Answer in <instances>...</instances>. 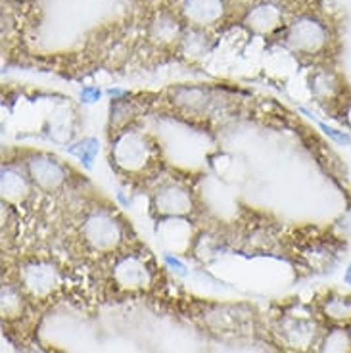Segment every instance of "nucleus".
Masks as SVG:
<instances>
[{
    "label": "nucleus",
    "instance_id": "11",
    "mask_svg": "<svg viewBox=\"0 0 351 353\" xmlns=\"http://www.w3.org/2000/svg\"><path fill=\"white\" fill-rule=\"evenodd\" d=\"M343 283L351 286V263L348 265V269H345V274H343Z\"/></svg>",
    "mask_w": 351,
    "mask_h": 353
},
{
    "label": "nucleus",
    "instance_id": "4",
    "mask_svg": "<svg viewBox=\"0 0 351 353\" xmlns=\"http://www.w3.org/2000/svg\"><path fill=\"white\" fill-rule=\"evenodd\" d=\"M112 165L127 179H142L159 171V148L141 131H123L112 146Z\"/></svg>",
    "mask_w": 351,
    "mask_h": 353
},
{
    "label": "nucleus",
    "instance_id": "8",
    "mask_svg": "<svg viewBox=\"0 0 351 353\" xmlns=\"http://www.w3.org/2000/svg\"><path fill=\"white\" fill-rule=\"evenodd\" d=\"M68 171L63 163L54 158H31L26 161V173L35 188L43 192H56L68 185Z\"/></svg>",
    "mask_w": 351,
    "mask_h": 353
},
{
    "label": "nucleus",
    "instance_id": "10",
    "mask_svg": "<svg viewBox=\"0 0 351 353\" xmlns=\"http://www.w3.org/2000/svg\"><path fill=\"white\" fill-rule=\"evenodd\" d=\"M332 117L336 119V121H340L348 131H351V97L348 98V100H345V102H343L342 106L338 108L336 112H334Z\"/></svg>",
    "mask_w": 351,
    "mask_h": 353
},
{
    "label": "nucleus",
    "instance_id": "12",
    "mask_svg": "<svg viewBox=\"0 0 351 353\" xmlns=\"http://www.w3.org/2000/svg\"><path fill=\"white\" fill-rule=\"evenodd\" d=\"M348 334H350V340H351V327L348 328Z\"/></svg>",
    "mask_w": 351,
    "mask_h": 353
},
{
    "label": "nucleus",
    "instance_id": "3",
    "mask_svg": "<svg viewBox=\"0 0 351 353\" xmlns=\"http://www.w3.org/2000/svg\"><path fill=\"white\" fill-rule=\"evenodd\" d=\"M288 43L298 54L323 65H332L338 58L336 27L317 14L303 16L290 27Z\"/></svg>",
    "mask_w": 351,
    "mask_h": 353
},
{
    "label": "nucleus",
    "instance_id": "5",
    "mask_svg": "<svg viewBox=\"0 0 351 353\" xmlns=\"http://www.w3.org/2000/svg\"><path fill=\"white\" fill-rule=\"evenodd\" d=\"M110 276L115 288L121 292H144L150 290L156 279H158V267L154 263V259L150 257V252L144 248L125 246L117 254L110 257Z\"/></svg>",
    "mask_w": 351,
    "mask_h": 353
},
{
    "label": "nucleus",
    "instance_id": "2",
    "mask_svg": "<svg viewBox=\"0 0 351 353\" xmlns=\"http://www.w3.org/2000/svg\"><path fill=\"white\" fill-rule=\"evenodd\" d=\"M77 239L88 254L112 257L127 246V225L110 205H98L81 217Z\"/></svg>",
    "mask_w": 351,
    "mask_h": 353
},
{
    "label": "nucleus",
    "instance_id": "7",
    "mask_svg": "<svg viewBox=\"0 0 351 353\" xmlns=\"http://www.w3.org/2000/svg\"><path fill=\"white\" fill-rule=\"evenodd\" d=\"M192 192L179 183H166L158 186L152 196V210L159 217H186L192 212Z\"/></svg>",
    "mask_w": 351,
    "mask_h": 353
},
{
    "label": "nucleus",
    "instance_id": "9",
    "mask_svg": "<svg viewBox=\"0 0 351 353\" xmlns=\"http://www.w3.org/2000/svg\"><path fill=\"white\" fill-rule=\"evenodd\" d=\"M319 317L325 321L328 328H348L351 327V294H343L340 290L321 292L313 300Z\"/></svg>",
    "mask_w": 351,
    "mask_h": 353
},
{
    "label": "nucleus",
    "instance_id": "6",
    "mask_svg": "<svg viewBox=\"0 0 351 353\" xmlns=\"http://www.w3.org/2000/svg\"><path fill=\"white\" fill-rule=\"evenodd\" d=\"M60 283L62 273L50 259L35 257L19 271V288L26 292L27 298L33 300H48L58 290Z\"/></svg>",
    "mask_w": 351,
    "mask_h": 353
},
{
    "label": "nucleus",
    "instance_id": "1",
    "mask_svg": "<svg viewBox=\"0 0 351 353\" xmlns=\"http://www.w3.org/2000/svg\"><path fill=\"white\" fill-rule=\"evenodd\" d=\"M328 330L315 305L299 301L282 309L272 325V336L286 353H315L323 347Z\"/></svg>",
    "mask_w": 351,
    "mask_h": 353
}]
</instances>
